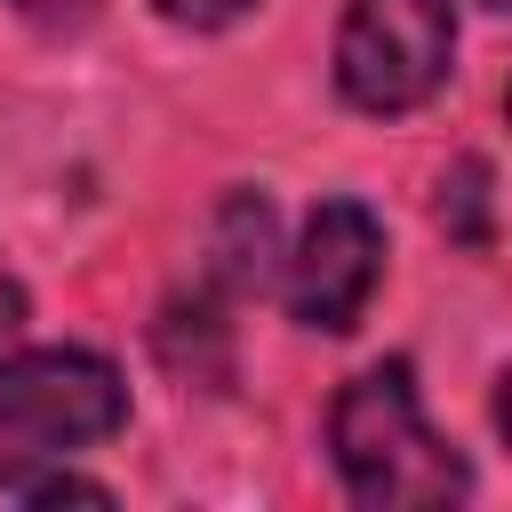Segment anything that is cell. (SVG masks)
Listing matches in <instances>:
<instances>
[{"mask_svg":"<svg viewBox=\"0 0 512 512\" xmlns=\"http://www.w3.org/2000/svg\"><path fill=\"white\" fill-rule=\"evenodd\" d=\"M488 8H496V16H512V0H488Z\"/></svg>","mask_w":512,"mask_h":512,"instance_id":"obj_11","label":"cell"},{"mask_svg":"<svg viewBox=\"0 0 512 512\" xmlns=\"http://www.w3.org/2000/svg\"><path fill=\"white\" fill-rule=\"evenodd\" d=\"M264 256H272V200L232 192L216 216V240H208V280L224 296H248V288H264Z\"/></svg>","mask_w":512,"mask_h":512,"instance_id":"obj_5","label":"cell"},{"mask_svg":"<svg viewBox=\"0 0 512 512\" xmlns=\"http://www.w3.org/2000/svg\"><path fill=\"white\" fill-rule=\"evenodd\" d=\"M24 16H40V24H80L88 16V0H16Z\"/></svg>","mask_w":512,"mask_h":512,"instance_id":"obj_9","label":"cell"},{"mask_svg":"<svg viewBox=\"0 0 512 512\" xmlns=\"http://www.w3.org/2000/svg\"><path fill=\"white\" fill-rule=\"evenodd\" d=\"M504 112H512V96H504Z\"/></svg>","mask_w":512,"mask_h":512,"instance_id":"obj_12","label":"cell"},{"mask_svg":"<svg viewBox=\"0 0 512 512\" xmlns=\"http://www.w3.org/2000/svg\"><path fill=\"white\" fill-rule=\"evenodd\" d=\"M440 232L464 248H488V160H456L440 176Z\"/></svg>","mask_w":512,"mask_h":512,"instance_id":"obj_6","label":"cell"},{"mask_svg":"<svg viewBox=\"0 0 512 512\" xmlns=\"http://www.w3.org/2000/svg\"><path fill=\"white\" fill-rule=\"evenodd\" d=\"M24 336V288H16V272L0 264V352Z\"/></svg>","mask_w":512,"mask_h":512,"instance_id":"obj_8","label":"cell"},{"mask_svg":"<svg viewBox=\"0 0 512 512\" xmlns=\"http://www.w3.org/2000/svg\"><path fill=\"white\" fill-rule=\"evenodd\" d=\"M496 432H504V448H512V368L496 376Z\"/></svg>","mask_w":512,"mask_h":512,"instance_id":"obj_10","label":"cell"},{"mask_svg":"<svg viewBox=\"0 0 512 512\" xmlns=\"http://www.w3.org/2000/svg\"><path fill=\"white\" fill-rule=\"evenodd\" d=\"M168 24H184V32H224V24H240L256 0H152Z\"/></svg>","mask_w":512,"mask_h":512,"instance_id":"obj_7","label":"cell"},{"mask_svg":"<svg viewBox=\"0 0 512 512\" xmlns=\"http://www.w3.org/2000/svg\"><path fill=\"white\" fill-rule=\"evenodd\" d=\"M128 424V384L104 352L48 344L0 360V496H16L40 464H64Z\"/></svg>","mask_w":512,"mask_h":512,"instance_id":"obj_2","label":"cell"},{"mask_svg":"<svg viewBox=\"0 0 512 512\" xmlns=\"http://www.w3.org/2000/svg\"><path fill=\"white\" fill-rule=\"evenodd\" d=\"M456 56V8L448 0H352L336 24V88L352 112L400 120L440 96Z\"/></svg>","mask_w":512,"mask_h":512,"instance_id":"obj_3","label":"cell"},{"mask_svg":"<svg viewBox=\"0 0 512 512\" xmlns=\"http://www.w3.org/2000/svg\"><path fill=\"white\" fill-rule=\"evenodd\" d=\"M328 456H336L352 504H376V512L384 504H464L472 496V464L456 456V440H440L424 424L408 360H376L336 392Z\"/></svg>","mask_w":512,"mask_h":512,"instance_id":"obj_1","label":"cell"},{"mask_svg":"<svg viewBox=\"0 0 512 512\" xmlns=\"http://www.w3.org/2000/svg\"><path fill=\"white\" fill-rule=\"evenodd\" d=\"M384 280V224L360 208V200H320L296 232V256H288V312L296 328H320V336H344L368 296Z\"/></svg>","mask_w":512,"mask_h":512,"instance_id":"obj_4","label":"cell"}]
</instances>
